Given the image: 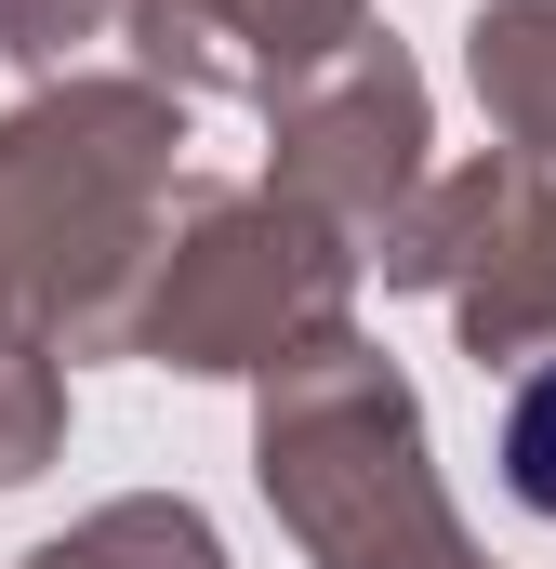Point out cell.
<instances>
[{
    "instance_id": "6da1fadb",
    "label": "cell",
    "mask_w": 556,
    "mask_h": 569,
    "mask_svg": "<svg viewBox=\"0 0 556 569\" xmlns=\"http://www.w3.org/2000/svg\"><path fill=\"white\" fill-rule=\"evenodd\" d=\"M504 490H517L530 517H556V371H530L517 411H504Z\"/></svg>"
}]
</instances>
